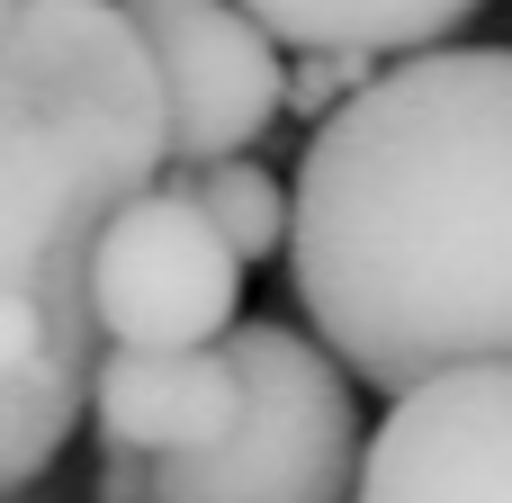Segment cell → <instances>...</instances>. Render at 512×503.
<instances>
[{
	"mask_svg": "<svg viewBox=\"0 0 512 503\" xmlns=\"http://www.w3.org/2000/svg\"><path fill=\"white\" fill-rule=\"evenodd\" d=\"M135 18V36L153 45V72H162V99H171V144H180V171H207V162H243L279 108H288V63H279V36L234 9V0H117Z\"/></svg>",
	"mask_w": 512,
	"mask_h": 503,
	"instance_id": "5",
	"label": "cell"
},
{
	"mask_svg": "<svg viewBox=\"0 0 512 503\" xmlns=\"http://www.w3.org/2000/svg\"><path fill=\"white\" fill-rule=\"evenodd\" d=\"M288 54H441L486 0H234Z\"/></svg>",
	"mask_w": 512,
	"mask_h": 503,
	"instance_id": "8",
	"label": "cell"
},
{
	"mask_svg": "<svg viewBox=\"0 0 512 503\" xmlns=\"http://www.w3.org/2000/svg\"><path fill=\"white\" fill-rule=\"evenodd\" d=\"M18 503H27V495H18Z\"/></svg>",
	"mask_w": 512,
	"mask_h": 503,
	"instance_id": "12",
	"label": "cell"
},
{
	"mask_svg": "<svg viewBox=\"0 0 512 503\" xmlns=\"http://www.w3.org/2000/svg\"><path fill=\"white\" fill-rule=\"evenodd\" d=\"M0 486L27 495L90 423L108 360L99 252L180 171L153 45L117 0L0 9Z\"/></svg>",
	"mask_w": 512,
	"mask_h": 503,
	"instance_id": "2",
	"label": "cell"
},
{
	"mask_svg": "<svg viewBox=\"0 0 512 503\" xmlns=\"http://www.w3.org/2000/svg\"><path fill=\"white\" fill-rule=\"evenodd\" d=\"M243 360V423L198 450L162 459V503H351L360 495V378L297 324H243L225 342Z\"/></svg>",
	"mask_w": 512,
	"mask_h": 503,
	"instance_id": "3",
	"label": "cell"
},
{
	"mask_svg": "<svg viewBox=\"0 0 512 503\" xmlns=\"http://www.w3.org/2000/svg\"><path fill=\"white\" fill-rule=\"evenodd\" d=\"M369 81H378V54H297V63H288V108L324 126V117H342Z\"/></svg>",
	"mask_w": 512,
	"mask_h": 503,
	"instance_id": "10",
	"label": "cell"
},
{
	"mask_svg": "<svg viewBox=\"0 0 512 503\" xmlns=\"http://www.w3.org/2000/svg\"><path fill=\"white\" fill-rule=\"evenodd\" d=\"M243 360L216 351H108L90 387V441L117 459H198L243 423Z\"/></svg>",
	"mask_w": 512,
	"mask_h": 503,
	"instance_id": "7",
	"label": "cell"
},
{
	"mask_svg": "<svg viewBox=\"0 0 512 503\" xmlns=\"http://www.w3.org/2000/svg\"><path fill=\"white\" fill-rule=\"evenodd\" d=\"M351 503H512V369H459L396 396Z\"/></svg>",
	"mask_w": 512,
	"mask_h": 503,
	"instance_id": "6",
	"label": "cell"
},
{
	"mask_svg": "<svg viewBox=\"0 0 512 503\" xmlns=\"http://www.w3.org/2000/svg\"><path fill=\"white\" fill-rule=\"evenodd\" d=\"M90 503H162V477H153V459H117V450H99Z\"/></svg>",
	"mask_w": 512,
	"mask_h": 503,
	"instance_id": "11",
	"label": "cell"
},
{
	"mask_svg": "<svg viewBox=\"0 0 512 503\" xmlns=\"http://www.w3.org/2000/svg\"><path fill=\"white\" fill-rule=\"evenodd\" d=\"M99 333L108 351H216L234 342L243 306V252L198 216L180 180L135 198L99 252Z\"/></svg>",
	"mask_w": 512,
	"mask_h": 503,
	"instance_id": "4",
	"label": "cell"
},
{
	"mask_svg": "<svg viewBox=\"0 0 512 503\" xmlns=\"http://www.w3.org/2000/svg\"><path fill=\"white\" fill-rule=\"evenodd\" d=\"M288 288L387 405L512 369V45L405 54L315 126Z\"/></svg>",
	"mask_w": 512,
	"mask_h": 503,
	"instance_id": "1",
	"label": "cell"
},
{
	"mask_svg": "<svg viewBox=\"0 0 512 503\" xmlns=\"http://www.w3.org/2000/svg\"><path fill=\"white\" fill-rule=\"evenodd\" d=\"M189 198H198V216L243 252V270L252 261H270V252H288L297 243V189L270 171V162H207V171H171Z\"/></svg>",
	"mask_w": 512,
	"mask_h": 503,
	"instance_id": "9",
	"label": "cell"
}]
</instances>
